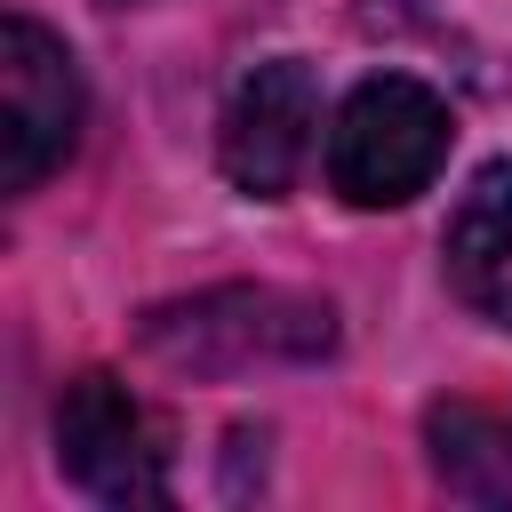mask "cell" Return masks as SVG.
Listing matches in <instances>:
<instances>
[{"mask_svg":"<svg viewBox=\"0 0 512 512\" xmlns=\"http://www.w3.org/2000/svg\"><path fill=\"white\" fill-rule=\"evenodd\" d=\"M152 352L176 368H240V360H312L328 352V304L280 296V288H216L176 312H152Z\"/></svg>","mask_w":512,"mask_h":512,"instance_id":"4","label":"cell"},{"mask_svg":"<svg viewBox=\"0 0 512 512\" xmlns=\"http://www.w3.org/2000/svg\"><path fill=\"white\" fill-rule=\"evenodd\" d=\"M312 120H320V88L304 56H272L248 64L216 112V160L248 200H280L312 152Z\"/></svg>","mask_w":512,"mask_h":512,"instance_id":"5","label":"cell"},{"mask_svg":"<svg viewBox=\"0 0 512 512\" xmlns=\"http://www.w3.org/2000/svg\"><path fill=\"white\" fill-rule=\"evenodd\" d=\"M456 144L448 104L408 72H368L328 120V192L344 208H408Z\"/></svg>","mask_w":512,"mask_h":512,"instance_id":"1","label":"cell"},{"mask_svg":"<svg viewBox=\"0 0 512 512\" xmlns=\"http://www.w3.org/2000/svg\"><path fill=\"white\" fill-rule=\"evenodd\" d=\"M56 464L72 472V488H88L96 504H160L168 496V448L160 424L144 416V400L88 368L64 384L56 400Z\"/></svg>","mask_w":512,"mask_h":512,"instance_id":"3","label":"cell"},{"mask_svg":"<svg viewBox=\"0 0 512 512\" xmlns=\"http://www.w3.org/2000/svg\"><path fill=\"white\" fill-rule=\"evenodd\" d=\"M440 272L464 312H480L488 328H512V160H488L456 192L440 232Z\"/></svg>","mask_w":512,"mask_h":512,"instance_id":"6","label":"cell"},{"mask_svg":"<svg viewBox=\"0 0 512 512\" xmlns=\"http://www.w3.org/2000/svg\"><path fill=\"white\" fill-rule=\"evenodd\" d=\"M80 120H88V88L72 48L48 24L8 16L0 24V184L32 192L48 168H64V152L80 144Z\"/></svg>","mask_w":512,"mask_h":512,"instance_id":"2","label":"cell"},{"mask_svg":"<svg viewBox=\"0 0 512 512\" xmlns=\"http://www.w3.org/2000/svg\"><path fill=\"white\" fill-rule=\"evenodd\" d=\"M432 464L472 496L512 488V416H488L472 400H440L432 408Z\"/></svg>","mask_w":512,"mask_h":512,"instance_id":"7","label":"cell"}]
</instances>
